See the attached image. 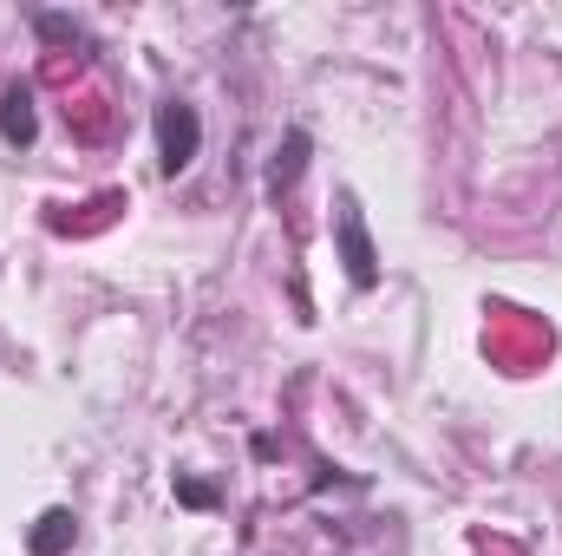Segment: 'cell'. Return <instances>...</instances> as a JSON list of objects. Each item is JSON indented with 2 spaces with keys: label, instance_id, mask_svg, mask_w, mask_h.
I'll list each match as a JSON object with an SVG mask.
<instances>
[{
  "label": "cell",
  "instance_id": "cell-1",
  "mask_svg": "<svg viewBox=\"0 0 562 556\" xmlns=\"http://www.w3.org/2000/svg\"><path fill=\"white\" fill-rule=\"evenodd\" d=\"M196 138H203V125H196V112H190V105H164V112H157V144H164V170H183V164L196 157Z\"/></svg>",
  "mask_w": 562,
  "mask_h": 556
},
{
  "label": "cell",
  "instance_id": "cell-2",
  "mask_svg": "<svg viewBox=\"0 0 562 556\" xmlns=\"http://www.w3.org/2000/svg\"><path fill=\"white\" fill-rule=\"evenodd\" d=\"M340 249H347V276L367 288L373 281V249H367V230H360V210L353 203L340 210Z\"/></svg>",
  "mask_w": 562,
  "mask_h": 556
},
{
  "label": "cell",
  "instance_id": "cell-3",
  "mask_svg": "<svg viewBox=\"0 0 562 556\" xmlns=\"http://www.w3.org/2000/svg\"><path fill=\"white\" fill-rule=\"evenodd\" d=\"M0 138L33 144V92H7V99H0Z\"/></svg>",
  "mask_w": 562,
  "mask_h": 556
},
{
  "label": "cell",
  "instance_id": "cell-4",
  "mask_svg": "<svg viewBox=\"0 0 562 556\" xmlns=\"http://www.w3.org/2000/svg\"><path fill=\"white\" fill-rule=\"evenodd\" d=\"M66 544H72V518H66V511H46L40 531H33V551L53 556V551H66Z\"/></svg>",
  "mask_w": 562,
  "mask_h": 556
}]
</instances>
